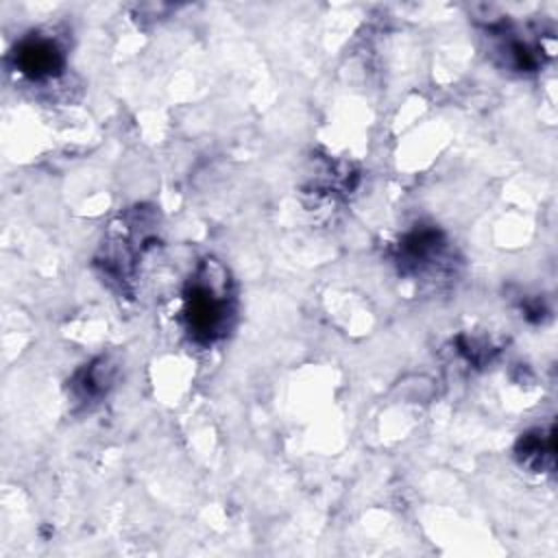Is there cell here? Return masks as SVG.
Listing matches in <instances>:
<instances>
[{"label": "cell", "instance_id": "obj_1", "mask_svg": "<svg viewBox=\"0 0 558 558\" xmlns=\"http://www.w3.org/2000/svg\"><path fill=\"white\" fill-rule=\"evenodd\" d=\"M190 329L196 336L214 338L227 325V301L207 286H196L187 296Z\"/></svg>", "mask_w": 558, "mask_h": 558}, {"label": "cell", "instance_id": "obj_2", "mask_svg": "<svg viewBox=\"0 0 558 558\" xmlns=\"http://www.w3.org/2000/svg\"><path fill=\"white\" fill-rule=\"evenodd\" d=\"M15 61L20 65V70L33 78H44L54 74L57 70H61L63 65V57L61 50L50 41V39H26L17 52H15Z\"/></svg>", "mask_w": 558, "mask_h": 558}]
</instances>
